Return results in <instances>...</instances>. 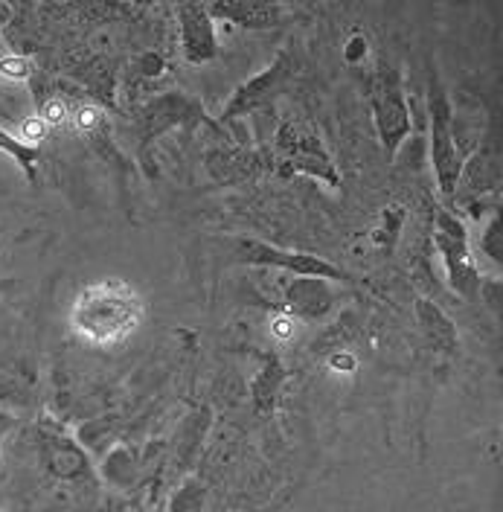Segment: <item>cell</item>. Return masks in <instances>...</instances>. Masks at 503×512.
Wrapping results in <instances>:
<instances>
[{
    "instance_id": "10",
    "label": "cell",
    "mask_w": 503,
    "mask_h": 512,
    "mask_svg": "<svg viewBox=\"0 0 503 512\" xmlns=\"http://www.w3.org/2000/svg\"><path fill=\"white\" fill-rule=\"evenodd\" d=\"M283 70H285V64L283 62H277L274 67H268L262 76H256V79H251L239 94L233 96V102L227 105V111H224V117L230 120V117H236V114H245V111H251V108H256L259 102H265L268 99V91L277 85V79L283 76Z\"/></svg>"
},
{
    "instance_id": "5",
    "label": "cell",
    "mask_w": 503,
    "mask_h": 512,
    "mask_svg": "<svg viewBox=\"0 0 503 512\" xmlns=\"http://www.w3.org/2000/svg\"><path fill=\"white\" fill-rule=\"evenodd\" d=\"M437 242L440 251L445 254V268H448V280L457 291H466L469 280H474L472 254H469V230L454 213L442 210L437 219Z\"/></svg>"
},
{
    "instance_id": "11",
    "label": "cell",
    "mask_w": 503,
    "mask_h": 512,
    "mask_svg": "<svg viewBox=\"0 0 503 512\" xmlns=\"http://www.w3.org/2000/svg\"><path fill=\"white\" fill-rule=\"evenodd\" d=\"M416 312H419L422 332H425V338L431 341V347H434V350H454V344H457L454 323L445 318L431 300H419Z\"/></svg>"
},
{
    "instance_id": "8",
    "label": "cell",
    "mask_w": 503,
    "mask_h": 512,
    "mask_svg": "<svg viewBox=\"0 0 503 512\" xmlns=\"http://www.w3.org/2000/svg\"><path fill=\"white\" fill-rule=\"evenodd\" d=\"M181 35H184V53L192 64L207 62L216 56V30L210 21V9L207 6H181Z\"/></svg>"
},
{
    "instance_id": "13",
    "label": "cell",
    "mask_w": 503,
    "mask_h": 512,
    "mask_svg": "<svg viewBox=\"0 0 503 512\" xmlns=\"http://www.w3.org/2000/svg\"><path fill=\"white\" fill-rule=\"evenodd\" d=\"M213 12H224V15H233L239 21H245L248 27H268L274 21V6H256V3H239V6H219Z\"/></svg>"
},
{
    "instance_id": "20",
    "label": "cell",
    "mask_w": 503,
    "mask_h": 512,
    "mask_svg": "<svg viewBox=\"0 0 503 512\" xmlns=\"http://www.w3.org/2000/svg\"><path fill=\"white\" fill-rule=\"evenodd\" d=\"M364 53H367V47H364V38H361V35H355V38L346 44V59H349V62H358Z\"/></svg>"
},
{
    "instance_id": "18",
    "label": "cell",
    "mask_w": 503,
    "mask_h": 512,
    "mask_svg": "<svg viewBox=\"0 0 503 512\" xmlns=\"http://www.w3.org/2000/svg\"><path fill=\"white\" fill-rule=\"evenodd\" d=\"M44 134H47V126L41 123V117H30L27 123H21V140H24L27 146H35V149H38V143L44 140Z\"/></svg>"
},
{
    "instance_id": "17",
    "label": "cell",
    "mask_w": 503,
    "mask_h": 512,
    "mask_svg": "<svg viewBox=\"0 0 503 512\" xmlns=\"http://www.w3.org/2000/svg\"><path fill=\"white\" fill-rule=\"evenodd\" d=\"M73 123H76V128H82V131H94V128L102 126V108H96V105H82V108L73 114Z\"/></svg>"
},
{
    "instance_id": "12",
    "label": "cell",
    "mask_w": 503,
    "mask_h": 512,
    "mask_svg": "<svg viewBox=\"0 0 503 512\" xmlns=\"http://www.w3.org/2000/svg\"><path fill=\"white\" fill-rule=\"evenodd\" d=\"M0 152H6L9 158L27 172V178L35 181V163H38V149L35 146H27L21 137H15V134L0 128Z\"/></svg>"
},
{
    "instance_id": "1",
    "label": "cell",
    "mask_w": 503,
    "mask_h": 512,
    "mask_svg": "<svg viewBox=\"0 0 503 512\" xmlns=\"http://www.w3.org/2000/svg\"><path fill=\"white\" fill-rule=\"evenodd\" d=\"M143 315L146 303L140 291L126 280L105 277L88 283L76 294L70 309V326L82 341L94 347H114L140 326Z\"/></svg>"
},
{
    "instance_id": "6",
    "label": "cell",
    "mask_w": 503,
    "mask_h": 512,
    "mask_svg": "<svg viewBox=\"0 0 503 512\" xmlns=\"http://www.w3.org/2000/svg\"><path fill=\"white\" fill-rule=\"evenodd\" d=\"M41 437H44V448H47V463L53 466L56 475H62V478H82V475H88L85 451L79 448V443L64 431L59 422L44 416Z\"/></svg>"
},
{
    "instance_id": "7",
    "label": "cell",
    "mask_w": 503,
    "mask_h": 512,
    "mask_svg": "<svg viewBox=\"0 0 503 512\" xmlns=\"http://www.w3.org/2000/svg\"><path fill=\"white\" fill-rule=\"evenodd\" d=\"M280 146L288 149V163L294 169H309V172L323 175L329 181H338V175L332 169V160L323 152L320 140H317L315 134H306V128L285 126L280 131Z\"/></svg>"
},
{
    "instance_id": "15",
    "label": "cell",
    "mask_w": 503,
    "mask_h": 512,
    "mask_svg": "<svg viewBox=\"0 0 503 512\" xmlns=\"http://www.w3.org/2000/svg\"><path fill=\"white\" fill-rule=\"evenodd\" d=\"M201 504H204V489L198 483H187L172 498V512H201Z\"/></svg>"
},
{
    "instance_id": "9",
    "label": "cell",
    "mask_w": 503,
    "mask_h": 512,
    "mask_svg": "<svg viewBox=\"0 0 503 512\" xmlns=\"http://www.w3.org/2000/svg\"><path fill=\"white\" fill-rule=\"evenodd\" d=\"M285 303L291 312H300L306 318H320L332 306V291L326 280L317 277H297L294 283L285 286Z\"/></svg>"
},
{
    "instance_id": "14",
    "label": "cell",
    "mask_w": 503,
    "mask_h": 512,
    "mask_svg": "<svg viewBox=\"0 0 503 512\" xmlns=\"http://www.w3.org/2000/svg\"><path fill=\"white\" fill-rule=\"evenodd\" d=\"M0 76L9 82H27L32 76V62L27 56H3L0 59Z\"/></svg>"
},
{
    "instance_id": "3",
    "label": "cell",
    "mask_w": 503,
    "mask_h": 512,
    "mask_svg": "<svg viewBox=\"0 0 503 512\" xmlns=\"http://www.w3.org/2000/svg\"><path fill=\"white\" fill-rule=\"evenodd\" d=\"M373 111L376 128L387 152H396V146L408 137L410 108L402 91V76L390 64H378L376 85H373Z\"/></svg>"
},
{
    "instance_id": "21",
    "label": "cell",
    "mask_w": 503,
    "mask_h": 512,
    "mask_svg": "<svg viewBox=\"0 0 503 512\" xmlns=\"http://www.w3.org/2000/svg\"><path fill=\"white\" fill-rule=\"evenodd\" d=\"M6 428H9V416H0V440H3V434H6Z\"/></svg>"
},
{
    "instance_id": "2",
    "label": "cell",
    "mask_w": 503,
    "mask_h": 512,
    "mask_svg": "<svg viewBox=\"0 0 503 512\" xmlns=\"http://www.w3.org/2000/svg\"><path fill=\"white\" fill-rule=\"evenodd\" d=\"M428 108H431V158H434V172H437V184L442 192L457 190V181L463 175V152L457 143V134L451 128V105L448 96L437 82V76H431V88H428Z\"/></svg>"
},
{
    "instance_id": "22",
    "label": "cell",
    "mask_w": 503,
    "mask_h": 512,
    "mask_svg": "<svg viewBox=\"0 0 503 512\" xmlns=\"http://www.w3.org/2000/svg\"><path fill=\"white\" fill-rule=\"evenodd\" d=\"M0 27H3V24H0Z\"/></svg>"
},
{
    "instance_id": "19",
    "label": "cell",
    "mask_w": 503,
    "mask_h": 512,
    "mask_svg": "<svg viewBox=\"0 0 503 512\" xmlns=\"http://www.w3.org/2000/svg\"><path fill=\"white\" fill-rule=\"evenodd\" d=\"M271 332H274V338L288 341V338L294 335V318H291L288 312H277V315L271 318Z\"/></svg>"
},
{
    "instance_id": "4",
    "label": "cell",
    "mask_w": 503,
    "mask_h": 512,
    "mask_svg": "<svg viewBox=\"0 0 503 512\" xmlns=\"http://www.w3.org/2000/svg\"><path fill=\"white\" fill-rule=\"evenodd\" d=\"M242 256L245 262H256V265H277L285 268L297 277H317V280H346V274L332 265V262H323L320 256L312 254H294V251H280V248H271L265 242H242Z\"/></svg>"
},
{
    "instance_id": "16",
    "label": "cell",
    "mask_w": 503,
    "mask_h": 512,
    "mask_svg": "<svg viewBox=\"0 0 503 512\" xmlns=\"http://www.w3.org/2000/svg\"><path fill=\"white\" fill-rule=\"evenodd\" d=\"M41 123L44 126H62L64 120H67V108H64L62 99H47L44 105H41Z\"/></svg>"
}]
</instances>
